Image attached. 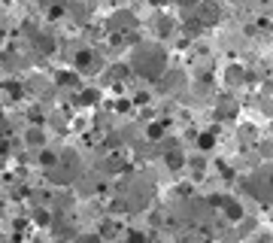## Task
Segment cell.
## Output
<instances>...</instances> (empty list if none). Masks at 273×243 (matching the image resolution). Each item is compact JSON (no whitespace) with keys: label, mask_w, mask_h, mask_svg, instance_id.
<instances>
[{"label":"cell","mask_w":273,"mask_h":243,"mask_svg":"<svg viewBox=\"0 0 273 243\" xmlns=\"http://www.w3.org/2000/svg\"><path fill=\"white\" fill-rule=\"evenodd\" d=\"M204 19H207V22H215V19H218V9L207 3V6H204Z\"/></svg>","instance_id":"cell-1"},{"label":"cell","mask_w":273,"mask_h":243,"mask_svg":"<svg viewBox=\"0 0 273 243\" xmlns=\"http://www.w3.org/2000/svg\"><path fill=\"white\" fill-rule=\"evenodd\" d=\"M210 146H212V137L204 134V137H200V149H210Z\"/></svg>","instance_id":"cell-2"},{"label":"cell","mask_w":273,"mask_h":243,"mask_svg":"<svg viewBox=\"0 0 273 243\" xmlns=\"http://www.w3.org/2000/svg\"><path fill=\"white\" fill-rule=\"evenodd\" d=\"M182 3H185V6H188V3H197V0H182Z\"/></svg>","instance_id":"cell-4"},{"label":"cell","mask_w":273,"mask_h":243,"mask_svg":"<svg viewBox=\"0 0 273 243\" xmlns=\"http://www.w3.org/2000/svg\"><path fill=\"white\" fill-rule=\"evenodd\" d=\"M131 243H143V237H137V234H131Z\"/></svg>","instance_id":"cell-3"}]
</instances>
